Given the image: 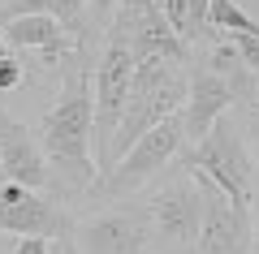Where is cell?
Here are the masks:
<instances>
[{
    "instance_id": "cell-9",
    "label": "cell",
    "mask_w": 259,
    "mask_h": 254,
    "mask_svg": "<svg viewBox=\"0 0 259 254\" xmlns=\"http://www.w3.org/2000/svg\"><path fill=\"white\" fill-rule=\"evenodd\" d=\"M0 177L13 181V185H22V190L61 198L56 177H52V168H48V160H44V146H39L35 129L22 125L18 117H9L5 108H0Z\"/></svg>"
},
{
    "instance_id": "cell-20",
    "label": "cell",
    "mask_w": 259,
    "mask_h": 254,
    "mask_svg": "<svg viewBox=\"0 0 259 254\" xmlns=\"http://www.w3.org/2000/svg\"><path fill=\"white\" fill-rule=\"evenodd\" d=\"M0 5H9V0H0Z\"/></svg>"
},
{
    "instance_id": "cell-10",
    "label": "cell",
    "mask_w": 259,
    "mask_h": 254,
    "mask_svg": "<svg viewBox=\"0 0 259 254\" xmlns=\"http://www.w3.org/2000/svg\"><path fill=\"white\" fill-rule=\"evenodd\" d=\"M233 112V95L199 56H186V104H182V129H186V146H194L216 121ZM182 146V151H186Z\"/></svg>"
},
{
    "instance_id": "cell-13",
    "label": "cell",
    "mask_w": 259,
    "mask_h": 254,
    "mask_svg": "<svg viewBox=\"0 0 259 254\" xmlns=\"http://www.w3.org/2000/svg\"><path fill=\"white\" fill-rule=\"evenodd\" d=\"M22 78H26V65H22V56H18V52L0 56V95H5V91H18Z\"/></svg>"
},
{
    "instance_id": "cell-14",
    "label": "cell",
    "mask_w": 259,
    "mask_h": 254,
    "mask_svg": "<svg viewBox=\"0 0 259 254\" xmlns=\"http://www.w3.org/2000/svg\"><path fill=\"white\" fill-rule=\"evenodd\" d=\"M225 39H229V47L242 56V65L259 73V35H225Z\"/></svg>"
},
{
    "instance_id": "cell-11",
    "label": "cell",
    "mask_w": 259,
    "mask_h": 254,
    "mask_svg": "<svg viewBox=\"0 0 259 254\" xmlns=\"http://www.w3.org/2000/svg\"><path fill=\"white\" fill-rule=\"evenodd\" d=\"M0 39L9 43V52H30L44 69H48V65L56 69V65L82 56V52H78V39L69 35L56 18H48V13H26V18L0 22Z\"/></svg>"
},
{
    "instance_id": "cell-7",
    "label": "cell",
    "mask_w": 259,
    "mask_h": 254,
    "mask_svg": "<svg viewBox=\"0 0 259 254\" xmlns=\"http://www.w3.org/2000/svg\"><path fill=\"white\" fill-rule=\"evenodd\" d=\"M69 241L78 254H151L143 202H100L87 216H74Z\"/></svg>"
},
{
    "instance_id": "cell-4",
    "label": "cell",
    "mask_w": 259,
    "mask_h": 254,
    "mask_svg": "<svg viewBox=\"0 0 259 254\" xmlns=\"http://www.w3.org/2000/svg\"><path fill=\"white\" fill-rule=\"evenodd\" d=\"M182 146H186L182 112H173V117H164L160 125H151L143 138H134V142L112 160L108 173L95 177V185L82 194V198L95 202V207H100V202H125L130 194L147 190L160 173H168L173 160L182 155Z\"/></svg>"
},
{
    "instance_id": "cell-12",
    "label": "cell",
    "mask_w": 259,
    "mask_h": 254,
    "mask_svg": "<svg viewBox=\"0 0 259 254\" xmlns=\"http://www.w3.org/2000/svg\"><path fill=\"white\" fill-rule=\"evenodd\" d=\"M199 190H203V228L194 254H250V211H238L207 181H199Z\"/></svg>"
},
{
    "instance_id": "cell-1",
    "label": "cell",
    "mask_w": 259,
    "mask_h": 254,
    "mask_svg": "<svg viewBox=\"0 0 259 254\" xmlns=\"http://www.w3.org/2000/svg\"><path fill=\"white\" fill-rule=\"evenodd\" d=\"M91 61L95 56H74L65 61V78L56 104L44 112L35 138L44 146V160L56 177L61 198H82L95 185V155H91V138H95V104H91Z\"/></svg>"
},
{
    "instance_id": "cell-8",
    "label": "cell",
    "mask_w": 259,
    "mask_h": 254,
    "mask_svg": "<svg viewBox=\"0 0 259 254\" xmlns=\"http://www.w3.org/2000/svg\"><path fill=\"white\" fill-rule=\"evenodd\" d=\"M69 228H74V211L65 198L22 190V185L0 177V233L56 241V237H69Z\"/></svg>"
},
{
    "instance_id": "cell-17",
    "label": "cell",
    "mask_w": 259,
    "mask_h": 254,
    "mask_svg": "<svg viewBox=\"0 0 259 254\" xmlns=\"http://www.w3.org/2000/svg\"><path fill=\"white\" fill-rule=\"evenodd\" d=\"M250 254H259V198L250 207Z\"/></svg>"
},
{
    "instance_id": "cell-18",
    "label": "cell",
    "mask_w": 259,
    "mask_h": 254,
    "mask_svg": "<svg viewBox=\"0 0 259 254\" xmlns=\"http://www.w3.org/2000/svg\"><path fill=\"white\" fill-rule=\"evenodd\" d=\"M52 254H78V250H74L69 237H56V241H52Z\"/></svg>"
},
{
    "instance_id": "cell-6",
    "label": "cell",
    "mask_w": 259,
    "mask_h": 254,
    "mask_svg": "<svg viewBox=\"0 0 259 254\" xmlns=\"http://www.w3.org/2000/svg\"><path fill=\"white\" fill-rule=\"evenodd\" d=\"M134 52H130L125 35L117 26H108V35L100 39L91 61V104H95V138H91V155H95V173H108V151L117 138L121 112L130 99V82H134Z\"/></svg>"
},
{
    "instance_id": "cell-5",
    "label": "cell",
    "mask_w": 259,
    "mask_h": 254,
    "mask_svg": "<svg viewBox=\"0 0 259 254\" xmlns=\"http://www.w3.org/2000/svg\"><path fill=\"white\" fill-rule=\"evenodd\" d=\"M186 104V61H164V56H147L134 65V82H130V99L121 112L117 138L108 151V168L134 138H143L151 125H160L164 117L182 112Z\"/></svg>"
},
{
    "instance_id": "cell-15",
    "label": "cell",
    "mask_w": 259,
    "mask_h": 254,
    "mask_svg": "<svg viewBox=\"0 0 259 254\" xmlns=\"http://www.w3.org/2000/svg\"><path fill=\"white\" fill-rule=\"evenodd\" d=\"M242 121H246V138L255 142V198H259V112H242Z\"/></svg>"
},
{
    "instance_id": "cell-19",
    "label": "cell",
    "mask_w": 259,
    "mask_h": 254,
    "mask_svg": "<svg viewBox=\"0 0 259 254\" xmlns=\"http://www.w3.org/2000/svg\"><path fill=\"white\" fill-rule=\"evenodd\" d=\"M0 56H9V43H5V39H0Z\"/></svg>"
},
{
    "instance_id": "cell-3",
    "label": "cell",
    "mask_w": 259,
    "mask_h": 254,
    "mask_svg": "<svg viewBox=\"0 0 259 254\" xmlns=\"http://www.w3.org/2000/svg\"><path fill=\"white\" fill-rule=\"evenodd\" d=\"M143 216L151 228V254H194L199 228H203V190L199 177L182 164L160 173L143 190Z\"/></svg>"
},
{
    "instance_id": "cell-2",
    "label": "cell",
    "mask_w": 259,
    "mask_h": 254,
    "mask_svg": "<svg viewBox=\"0 0 259 254\" xmlns=\"http://www.w3.org/2000/svg\"><path fill=\"white\" fill-rule=\"evenodd\" d=\"M177 164L199 181H207L212 190H221L238 211L255 207V155H250L242 112H225L199 142L177 155Z\"/></svg>"
},
{
    "instance_id": "cell-16",
    "label": "cell",
    "mask_w": 259,
    "mask_h": 254,
    "mask_svg": "<svg viewBox=\"0 0 259 254\" xmlns=\"http://www.w3.org/2000/svg\"><path fill=\"white\" fill-rule=\"evenodd\" d=\"M13 254H52V241H44V237H22L13 245Z\"/></svg>"
}]
</instances>
